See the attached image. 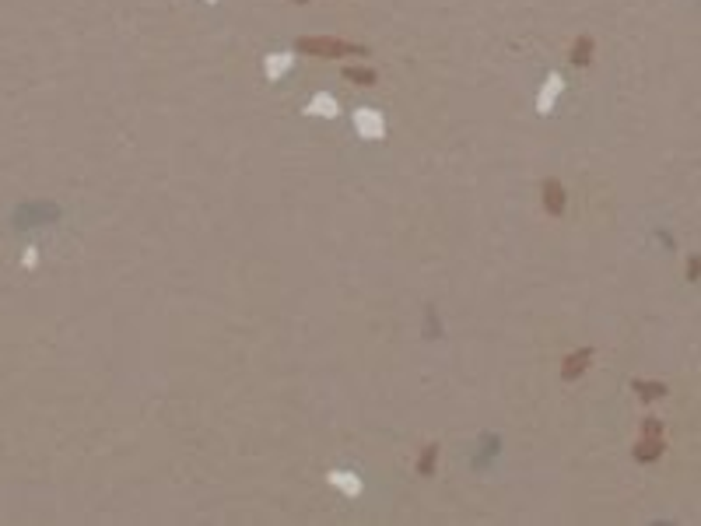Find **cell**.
I'll return each mask as SVG.
<instances>
[{
	"label": "cell",
	"instance_id": "cell-1",
	"mask_svg": "<svg viewBox=\"0 0 701 526\" xmlns=\"http://www.w3.org/2000/svg\"><path fill=\"white\" fill-rule=\"evenodd\" d=\"M298 53H309V56H347V53H369L365 46H351V42H341V39H323V36H302L295 42Z\"/></svg>",
	"mask_w": 701,
	"mask_h": 526
},
{
	"label": "cell",
	"instance_id": "cell-2",
	"mask_svg": "<svg viewBox=\"0 0 701 526\" xmlns=\"http://www.w3.org/2000/svg\"><path fill=\"white\" fill-rule=\"evenodd\" d=\"M354 134L365 137V140H379L386 137V120H382V112L372 109V105H361L354 112Z\"/></svg>",
	"mask_w": 701,
	"mask_h": 526
},
{
	"label": "cell",
	"instance_id": "cell-3",
	"mask_svg": "<svg viewBox=\"0 0 701 526\" xmlns=\"http://www.w3.org/2000/svg\"><path fill=\"white\" fill-rule=\"evenodd\" d=\"M561 92H565V77H561V74H547V81H543V88H540V95H537V112L547 116V112L554 109V102H558Z\"/></svg>",
	"mask_w": 701,
	"mask_h": 526
},
{
	"label": "cell",
	"instance_id": "cell-4",
	"mask_svg": "<svg viewBox=\"0 0 701 526\" xmlns=\"http://www.w3.org/2000/svg\"><path fill=\"white\" fill-rule=\"evenodd\" d=\"M306 116H323V120H337L341 116V102L333 99L330 92H316L306 105Z\"/></svg>",
	"mask_w": 701,
	"mask_h": 526
},
{
	"label": "cell",
	"instance_id": "cell-5",
	"mask_svg": "<svg viewBox=\"0 0 701 526\" xmlns=\"http://www.w3.org/2000/svg\"><path fill=\"white\" fill-rule=\"evenodd\" d=\"M291 64H295V53H270L267 60H263L267 81H281V77L291 71Z\"/></svg>",
	"mask_w": 701,
	"mask_h": 526
},
{
	"label": "cell",
	"instance_id": "cell-6",
	"mask_svg": "<svg viewBox=\"0 0 701 526\" xmlns=\"http://www.w3.org/2000/svg\"><path fill=\"white\" fill-rule=\"evenodd\" d=\"M543 208H547V214H561L565 211V190H561L558 179L543 183Z\"/></svg>",
	"mask_w": 701,
	"mask_h": 526
},
{
	"label": "cell",
	"instance_id": "cell-7",
	"mask_svg": "<svg viewBox=\"0 0 701 526\" xmlns=\"http://www.w3.org/2000/svg\"><path fill=\"white\" fill-rule=\"evenodd\" d=\"M326 481H330L333 488H341L344 494H361V481H358V474H351V471H330Z\"/></svg>",
	"mask_w": 701,
	"mask_h": 526
},
{
	"label": "cell",
	"instance_id": "cell-8",
	"mask_svg": "<svg viewBox=\"0 0 701 526\" xmlns=\"http://www.w3.org/2000/svg\"><path fill=\"white\" fill-rule=\"evenodd\" d=\"M589 362H593V351H589V347H582V351H578V355L565 358V368H561V375H565V379H575V375H582V372L589 368Z\"/></svg>",
	"mask_w": 701,
	"mask_h": 526
},
{
	"label": "cell",
	"instance_id": "cell-9",
	"mask_svg": "<svg viewBox=\"0 0 701 526\" xmlns=\"http://www.w3.org/2000/svg\"><path fill=\"white\" fill-rule=\"evenodd\" d=\"M659 453H663V442H659L656 435H645L642 442L635 446V456L642 460V463H649V460H659Z\"/></svg>",
	"mask_w": 701,
	"mask_h": 526
},
{
	"label": "cell",
	"instance_id": "cell-10",
	"mask_svg": "<svg viewBox=\"0 0 701 526\" xmlns=\"http://www.w3.org/2000/svg\"><path fill=\"white\" fill-rule=\"evenodd\" d=\"M344 77H347L351 84H361V88H372V84L379 81V74H376L372 67H347Z\"/></svg>",
	"mask_w": 701,
	"mask_h": 526
},
{
	"label": "cell",
	"instance_id": "cell-11",
	"mask_svg": "<svg viewBox=\"0 0 701 526\" xmlns=\"http://www.w3.org/2000/svg\"><path fill=\"white\" fill-rule=\"evenodd\" d=\"M593 60V39L589 36H582L575 46H571V64H578V67H586Z\"/></svg>",
	"mask_w": 701,
	"mask_h": 526
},
{
	"label": "cell",
	"instance_id": "cell-12",
	"mask_svg": "<svg viewBox=\"0 0 701 526\" xmlns=\"http://www.w3.org/2000/svg\"><path fill=\"white\" fill-rule=\"evenodd\" d=\"M435 460H439V446H424V453H421V460H417V474L428 477V474L435 471Z\"/></svg>",
	"mask_w": 701,
	"mask_h": 526
},
{
	"label": "cell",
	"instance_id": "cell-13",
	"mask_svg": "<svg viewBox=\"0 0 701 526\" xmlns=\"http://www.w3.org/2000/svg\"><path fill=\"white\" fill-rule=\"evenodd\" d=\"M631 386H635V390H642V397H645V400H656V397H663V393H666V386H663V383H642V379H635Z\"/></svg>",
	"mask_w": 701,
	"mask_h": 526
},
{
	"label": "cell",
	"instance_id": "cell-14",
	"mask_svg": "<svg viewBox=\"0 0 701 526\" xmlns=\"http://www.w3.org/2000/svg\"><path fill=\"white\" fill-rule=\"evenodd\" d=\"M659 431H663V425H659L656 418H645V435H656V438H659Z\"/></svg>",
	"mask_w": 701,
	"mask_h": 526
},
{
	"label": "cell",
	"instance_id": "cell-15",
	"mask_svg": "<svg viewBox=\"0 0 701 526\" xmlns=\"http://www.w3.org/2000/svg\"><path fill=\"white\" fill-rule=\"evenodd\" d=\"M295 4H309V0H295Z\"/></svg>",
	"mask_w": 701,
	"mask_h": 526
},
{
	"label": "cell",
	"instance_id": "cell-16",
	"mask_svg": "<svg viewBox=\"0 0 701 526\" xmlns=\"http://www.w3.org/2000/svg\"><path fill=\"white\" fill-rule=\"evenodd\" d=\"M207 4H218V0H207Z\"/></svg>",
	"mask_w": 701,
	"mask_h": 526
}]
</instances>
